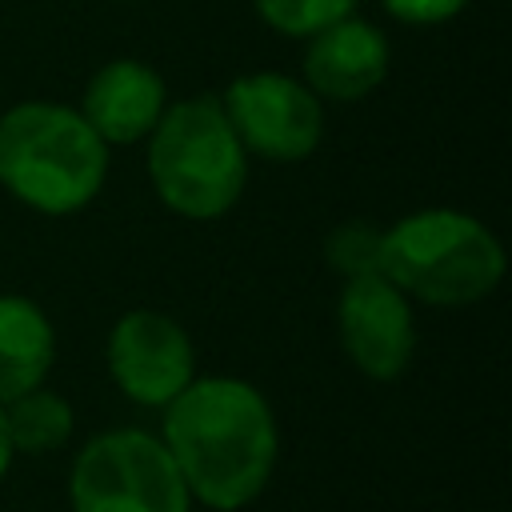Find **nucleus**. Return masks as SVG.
<instances>
[{"label": "nucleus", "mask_w": 512, "mask_h": 512, "mask_svg": "<svg viewBox=\"0 0 512 512\" xmlns=\"http://www.w3.org/2000/svg\"><path fill=\"white\" fill-rule=\"evenodd\" d=\"M164 448L176 460L188 496L236 512L256 500L276 464V420L264 396L244 380H192L164 404Z\"/></svg>", "instance_id": "1"}, {"label": "nucleus", "mask_w": 512, "mask_h": 512, "mask_svg": "<svg viewBox=\"0 0 512 512\" xmlns=\"http://www.w3.org/2000/svg\"><path fill=\"white\" fill-rule=\"evenodd\" d=\"M0 412H4L12 452H52L72 432L68 400H60L56 392H44V388H32V392L8 400Z\"/></svg>", "instance_id": "12"}, {"label": "nucleus", "mask_w": 512, "mask_h": 512, "mask_svg": "<svg viewBox=\"0 0 512 512\" xmlns=\"http://www.w3.org/2000/svg\"><path fill=\"white\" fill-rule=\"evenodd\" d=\"M356 0H256V12L284 36H312L340 16H352Z\"/></svg>", "instance_id": "13"}, {"label": "nucleus", "mask_w": 512, "mask_h": 512, "mask_svg": "<svg viewBox=\"0 0 512 512\" xmlns=\"http://www.w3.org/2000/svg\"><path fill=\"white\" fill-rule=\"evenodd\" d=\"M108 368L128 400L144 408H164L192 384L196 356L176 320L152 308H136L120 316L108 336Z\"/></svg>", "instance_id": "7"}, {"label": "nucleus", "mask_w": 512, "mask_h": 512, "mask_svg": "<svg viewBox=\"0 0 512 512\" xmlns=\"http://www.w3.org/2000/svg\"><path fill=\"white\" fill-rule=\"evenodd\" d=\"M380 240H384L380 228H372V224H364V220H352V224H340V228L328 236L324 256H328V264H332L344 280L368 276V272H380Z\"/></svg>", "instance_id": "14"}, {"label": "nucleus", "mask_w": 512, "mask_h": 512, "mask_svg": "<svg viewBox=\"0 0 512 512\" xmlns=\"http://www.w3.org/2000/svg\"><path fill=\"white\" fill-rule=\"evenodd\" d=\"M336 320H340V344L364 376L392 380L408 368V356L416 348V328L404 292L384 272L344 280Z\"/></svg>", "instance_id": "8"}, {"label": "nucleus", "mask_w": 512, "mask_h": 512, "mask_svg": "<svg viewBox=\"0 0 512 512\" xmlns=\"http://www.w3.org/2000/svg\"><path fill=\"white\" fill-rule=\"evenodd\" d=\"M148 176L160 200L188 216H224L244 192V144L216 96H192L160 112L148 132Z\"/></svg>", "instance_id": "3"}, {"label": "nucleus", "mask_w": 512, "mask_h": 512, "mask_svg": "<svg viewBox=\"0 0 512 512\" xmlns=\"http://www.w3.org/2000/svg\"><path fill=\"white\" fill-rule=\"evenodd\" d=\"M72 512H188V484L164 440L112 428L84 444L68 480Z\"/></svg>", "instance_id": "5"}, {"label": "nucleus", "mask_w": 512, "mask_h": 512, "mask_svg": "<svg viewBox=\"0 0 512 512\" xmlns=\"http://www.w3.org/2000/svg\"><path fill=\"white\" fill-rule=\"evenodd\" d=\"M388 72V40L376 24L340 16L336 24L312 32L304 52V76L316 96L360 100Z\"/></svg>", "instance_id": "9"}, {"label": "nucleus", "mask_w": 512, "mask_h": 512, "mask_svg": "<svg viewBox=\"0 0 512 512\" xmlns=\"http://www.w3.org/2000/svg\"><path fill=\"white\" fill-rule=\"evenodd\" d=\"M380 272L424 304H472L500 284L504 248L480 220L432 208L384 232Z\"/></svg>", "instance_id": "4"}, {"label": "nucleus", "mask_w": 512, "mask_h": 512, "mask_svg": "<svg viewBox=\"0 0 512 512\" xmlns=\"http://www.w3.org/2000/svg\"><path fill=\"white\" fill-rule=\"evenodd\" d=\"M468 0H384V8L404 24H440L452 20Z\"/></svg>", "instance_id": "15"}, {"label": "nucleus", "mask_w": 512, "mask_h": 512, "mask_svg": "<svg viewBox=\"0 0 512 512\" xmlns=\"http://www.w3.org/2000/svg\"><path fill=\"white\" fill-rule=\"evenodd\" d=\"M220 104L244 152L268 160H300L320 144L324 116L316 92L280 72H252L232 80Z\"/></svg>", "instance_id": "6"}, {"label": "nucleus", "mask_w": 512, "mask_h": 512, "mask_svg": "<svg viewBox=\"0 0 512 512\" xmlns=\"http://www.w3.org/2000/svg\"><path fill=\"white\" fill-rule=\"evenodd\" d=\"M8 460H12V440H8V428H4V412H0V480L8 472Z\"/></svg>", "instance_id": "16"}, {"label": "nucleus", "mask_w": 512, "mask_h": 512, "mask_svg": "<svg viewBox=\"0 0 512 512\" xmlns=\"http://www.w3.org/2000/svg\"><path fill=\"white\" fill-rule=\"evenodd\" d=\"M108 172V144L84 112L28 100L0 116V184L36 212L84 208Z\"/></svg>", "instance_id": "2"}, {"label": "nucleus", "mask_w": 512, "mask_h": 512, "mask_svg": "<svg viewBox=\"0 0 512 512\" xmlns=\"http://www.w3.org/2000/svg\"><path fill=\"white\" fill-rule=\"evenodd\" d=\"M56 356L48 316L28 296H0V404L40 388Z\"/></svg>", "instance_id": "11"}, {"label": "nucleus", "mask_w": 512, "mask_h": 512, "mask_svg": "<svg viewBox=\"0 0 512 512\" xmlns=\"http://www.w3.org/2000/svg\"><path fill=\"white\" fill-rule=\"evenodd\" d=\"M80 112L104 144H132L156 128L164 112V84L140 60H112L88 80Z\"/></svg>", "instance_id": "10"}]
</instances>
